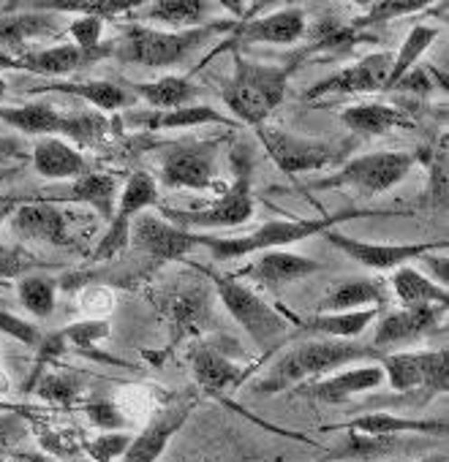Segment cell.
<instances>
[{
  "instance_id": "obj_15",
  "label": "cell",
  "mask_w": 449,
  "mask_h": 462,
  "mask_svg": "<svg viewBox=\"0 0 449 462\" xmlns=\"http://www.w3.org/2000/svg\"><path fill=\"white\" fill-rule=\"evenodd\" d=\"M392 69V55L389 52H376L368 55L346 69H341L338 74L316 82L311 90H305V101H316V98H327V96H360V93H379L387 85Z\"/></svg>"
},
{
  "instance_id": "obj_46",
  "label": "cell",
  "mask_w": 449,
  "mask_h": 462,
  "mask_svg": "<svg viewBox=\"0 0 449 462\" xmlns=\"http://www.w3.org/2000/svg\"><path fill=\"white\" fill-rule=\"evenodd\" d=\"M0 332L12 335L14 340H20L23 346L33 348V351H36V348H39V343L44 340V335H42L39 324H31V321L20 319V316L9 313V310H4V308H0Z\"/></svg>"
},
{
  "instance_id": "obj_6",
  "label": "cell",
  "mask_w": 449,
  "mask_h": 462,
  "mask_svg": "<svg viewBox=\"0 0 449 462\" xmlns=\"http://www.w3.org/2000/svg\"><path fill=\"white\" fill-rule=\"evenodd\" d=\"M210 278L223 308H227L232 319L246 329V335L254 340V346H259V351L270 354L289 337V319H284L257 291H251L248 286L227 275H210Z\"/></svg>"
},
{
  "instance_id": "obj_29",
  "label": "cell",
  "mask_w": 449,
  "mask_h": 462,
  "mask_svg": "<svg viewBox=\"0 0 449 462\" xmlns=\"http://www.w3.org/2000/svg\"><path fill=\"white\" fill-rule=\"evenodd\" d=\"M408 435H360V432H346L343 443L338 448H332L324 462L330 459H357V462H368V459H384V457H395L398 451H414L416 446L411 440H406Z\"/></svg>"
},
{
  "instance_id": "obj_16",
  "label": "cell",
  "mask_w": 449,
  "mask_h": 462,
  "mask_svg": "<svg viewBox=\"0 0 449 462\" xmlns=\"http://www.w3.org/2000/svg\"><path fill=\"white\" fill-rule=\"evenodd\" d=\"M9 231L23 240H33V243H50V245H71V235H69V223H66V212L58 207V201L47 199V196H33L28 201H23L14 215L9 217Z\"/></svg>"
},
{
  "instance_id": "obj_45",
  "label": "cell",
  "mask_w": 449,
  "mask_h": 462,
  "mask_svg": "<svg viewBox=\"0 0 449 462\" xmlns=\"http://www.w3.org/2000/svg\"><path fill=\"white\" fill-rule=\"evenodd\" d=\"M131 438L134 435L128 432H101L96 435V440L88 443V454L93 462H117L126 454Z\"/></svg>"
},
{
  "instance_id": "obj_11",
  "label": "cell",
  "mask_w": 449,
  "mask_h": 462,
  "mask_svg": "<svg viewBox=\"0 0 449 462\" xmlns=\"http://www.w3.org/2000/svg\"><path fill=\"white\" fill-rule=\"evenodd\" d=\"M223 139L210 142H188L174 144L161 155V185L166 188H188V190H210L218 177V155Z\"/></svg>"
},
{
  "instance_id": "obj_24",
  "label": "cell",
  "mask_w": 449,
  "mask_h": 462,
  "mask_svg": "<svg viewBox=\"0 0 449 462\" xmlns=\"http://www.w3.org/2000/svg\"><path fill=\"white\" fill-rule=\"evenodd\" d=\"M58 31V14L28 12V14H0V52L9 58L28 55L31 39H42Z\"/></svg>"
},
{
  "instance_id": "obj_54",
  "label": "cell",
  "mask_w": 449,
  "mask_h": 462,
  "mask_svg": "<svg viewBox=\"0 0 449 462\" xmlns=\"http://www.w3.org/2000/svg\"><path fill=\"white\" fill-rule=\"evenodd\" d=\"M416 462H446V454H444V451H435V454L422 457V459H416Z\"/></svg>"
},
{
  "instance_id": "obj_14",
  "label": "cell",
  "mask_w": 449,
  "mask_h": 462,
  "mask_svg": "<svg viewBox=\"0 0 449 462\" xmlns=\"http://www.w3.org/2000/svg\"><path fill=\"white\" fill-rule=\"evenodd\" d=\"M196 405L193 394H180L177 400H172L169 405L158 408L153 413V419L145 424V430L139 435L131 438L126 454L117 462H158L161 454L166 451L169 440L177 435V430L188 421L191 411Z\"/></svg>"
},
{
  "instance_id": "obj_21",
  "label": "cell",
  "mask_w": 449,
  "mask_h": 462,
  "mask_svg": "<svg viewBox=\"0 0 449 462\" xmlns=\"http://www.w3.org/2000/svg\"><path fill=\"white\" fill-rule=\"evenodd\" d=\"M31 161L36 174H42L44 180H77L90 171L82 150L58 136L36 139V144L31 147Z\"/></svg>"
},
{
  "instance_id": "obj_2",
  "label": "cell",
  "mask_w": 449,
  "mask_h": 462,
  "mask_svg": "<svg viewBox=\"0 0 449 462\" xmlns=\"http://www.w3.org/2000/svg\"><path fill=\"white\" fill-rule=\"evenodd\" d=\"M368 215H379L370 209H346V212H335V215H322V217H311V220H270L265 226H259L251 235L243 237H207V235H196V245H204L215 262H229V259H246L254 254H267V251H278L295 243H303L308 237L324 235V231L357 220V217H368Z\"/></svg>"
},
{
  "instance_id": "obj_34",
  "label": "cell",
  "mask_w": 449,
  "mask_h": 462,
  "mask_svg": "<svg viewBox=\"0 0 449 462\" xmlns=\"http://www.w3.org/2000/svg\"><path fill=\"white\" fill-rule=\"evenodd\" d=\"M147 123L150 131H174V128H193V125H227V128H238L235 120H229L227 115H220L215 106L207 104H188V106H177L169 112H155L150 117H142Z\"/></svg>"
},
{
  "instance_id": "obj_48",
  "label": "cell",
  "mask_w": 449,
  "mask_h": 462,
  "mask_svg": "<svg viewBox=\"0 0 449 462\" xmlns=\"http://www.w3.org/2000/svg\"><path fill=\"white\" fill-rule=\"evenodd\" d=\"M422 9H425V4H376V6H370V14L362 17V23L376 25V23H387V20H398V17L422 12Z\"/></svg>"
},
{
  "instance_id": "obj_3",
  "label": "cell",
  "mask_w": 449,
  "mask_h": 462,
  "mask_svg": "<svg viewBox=\"0 0 449 462\" xmlns=\"http://www.w3.org/2000/svg\"><path fill=\"white\" fill-rule=\"evenodd\" d=\"M240 20L204 23L191 31H158L147 25H128L123 31L120 47L112 50L126 63L147 66V69H172L191 58L201 44L215 39L218 33H232Z\"/></svg>"
},
{
  "instance_id": "obj_44",
  "label": "cell",
  "mask_w": 449,
  "mask_h": 462,
  "mask_svg": "<svg viewBox=\"0 0 449 462\" xmlns=\"http://www.w3.org/2000/svg\"><path fill=\"white\" fill-rule=\"evenodd\" d=\"M85 416L90 419L93 427L104 430V432H123L128 427V419L123 416L120 405L112 400H93L85 405Z\"/></svg>"
},
{
  "instance_id": "obj_20",
  "label": "cell",
  "mask_w": 449,
  "mask_h": 462,
  "mask_svg": "<svg viewBox=\"0 0 449 462\" xmlns=\"http://www.w3.org/2000/svg\"><path fill=\"white\" fill-rule=\"evenodd\" d=\"M322 264L303 256V254H295V251H286V248H278V251H267L262 254V259H257L251 267H246L240 275L243 278H251L267 289H281V286H289V283H297L313 273H319Z\"/></svg>"
},
{
  "instance_id": "obj_12",
  "label": "cell",
  "mask_w": 449,
  "mask_h": 462,
  "mask_svg": "<svg viewBox=\"0 0 449 462\" xmlns=\"http://www.w3.org/2000/svg\"><path fill=\"white\" fill-rule=\"evenodd\" d=\"M128 245L155 262H177L188 256L196 245V231H185L161 215L139 212L131 223Z\"/></svg>"
},
{
  "instance_id": "obj_38",
  "label": "cell",
  "mask_w": 449,
  "mask_h": 462,
  "mask_svg": "<svg viewBox=\"0 0 449 462\" xmlns=\"http://www.w3.org/2000/svg\"><path fill=\"white\" fill-rule=\"evenodd\" d=\"M17 300L33 319H50L58 302V281L47 275H25L14 286Z\"/></svg>"
},
{
  "instance_id": "obj_56",
  "label": "cell",
  "mask_w": 449,
  "mask_h": 462,
  "mask_svg": "<svg viewBox=\"0 0 449 462\" xmlns=\"http://www.w3.org/2000/svg\"><path fill=\"white\" fill-rule=\"evenodd\" d=\"M0 411H20L17 405H6V402H0Z\"/></svg>"
},
{
  "instance_id": "obj_7",
  "label": "cell",
  "mask_w": 449,
  "mask_h": 462,
  "mask_svg": "<svg viewBox=\"0 0 449 462\" xmlns=\"http://www.w3.org/2000/svg\"><path fill=\"white\" fill-rule=\"evenodd\" d=\"M379 367L384 370V381L395 392H419V402H430L438 394H446L449 386V351H395L381 354Z\"/></svg>"
},
{
  "instance_id": "obj_19",
  "label": "cell",
  "mask_w": 449,
  "mask_h": 462,
  "mask_svg": "<svg viewBox=\"0 0 449 462\" xmlns=\"http://www.w3.org/2000/svg\"><path fill=\"white\" fill-rule=\"evenodd\" d=\"M381 383H384V370L379 367V362H368V365H357V367L324 375V378L311 381V383H300L297 392L311 397V400L335 405V402H346L362 392L379 389Z\"/></svg>"
},
{
  "instance_id": "obj_26",
  "label": "cell",
  "mask_w": 449,
  "mask_h": 462,
  "mask_svg": "<svg viewBox=\"0 0 449 462\" xmlns=\"http://www.w3.org/2000/svg\"><path fill=\"white\" fill-rule=\"evenodd\" d=\"M31 93H66V96H77L85 104L96 106L98 112H120L123 106L131 104V96L107 79H90V82H66V79H52L50 85L33 88Z\"/></svg>"
},
{
  "instance_id": "obj_37",
  "label": "cell",
  "mask_w": 449,
  "mask_h": 462,
  "mask_svg": "<svg viewBox=\"0 0 449 462\" xmlns=\"http://www.w3.org/2000/svg\"><path fill=\"white\" fill-rule=\"evenodd\" d=\"M435 36H438V28H430V25H414L408 31V36L400 44L398 55H392V69H389V77H387L384 90H392L400 77H406L411 69H416V60L430 50V44L435 42Z\"/></svg>"
},
{
  "instance_id": "obj_8",
  "label": "cell",
  "mask_w": 449,
  "mask_h": 462,
  "mask_svg": "<svg viewBox=\"0 0 449 462\" xmlns=\"http://www.w3.org/2000/svg\"><path fill=\"white\" fill-rule=\"evenodd\" d=\"M414 152H365L349 158L332 177L322 180L316 188H351L360 196H379L395 188L414 169Z\"/></svg>"
},
{
  "instance_id": "obj_27",
  "label": "cell",
  "mask_w": 449,
  "mask_h": 462,
  "mask_svg": "<svg viewBox=\"0 0 449 462\" xmlns=\"http://www.w3.org/2000/svg\"><path fill=\"white\" fill-rule=\"evenodd\" d=\"M88 63H96V60L88 58L82 50H77L71 42L58 44V47H47V50H31L28 55L17 58L20 71L42 74V77H50V79H63V77L80 71Z\"/></svg>"
},
{
  "instance_id": "obj_9",
  "label": "cell",
  "mask_w": 449,
  "mask_h": 462,
  "mask_svg": "<svg viewBox=\"0 0 449 462\" xmlns=\"http://www.w3.org/2000/svg\"><path fill=\"white\" fill-rule=\"evenodd\" d=\"M257 136L284 174H303V171L327 169L343 158L341 144L297 136V134H289V131L267 125V123L257 128Z\"/></svg>"
},
{
  "instance_id": "obj_13",
  "label": "cell",
  "mask_w": 449,
  "mask_h": 462,
  "mask_svg": "<svg viewBox=\"0 0 449 462\" xmlns=\"http://www.w3.org/2000/svg\"><path fill=\"white\" fill-rule=\"evenodd\" d=\"M324 240L338 248L341 254H346L351 262L376 270V273H387V270H398V267H408V262L422 259L425 254L433 251H446V240H435V243H414V245H376V243H365L357 237H346L338 228L324 231Z\"/></svg>"
},
{
  "instance_id": "obj_40",
  "label": "cell",
  "mask_w": 449,
  "mask_h": 462,
  "mask_svg": "<svg viewBox=\"0 0 449 462\" xmlns=\"http://www.w3.org/2000/svg\"><path fill=\"white\" fill-rule=\"evenodd\" d=\"M204 302H207V297L196 286H188V289H182L180 294L172 297V327H174V335L188 332V329L196 327L201 313H207Z\"/></svg>"
},
{
  "instance_id": "obj_28",
  "label": "cell",
  "mask_w": 449,
  "mask_h": 462,
  "mask_svg": "<svg viewBox=\"0 0 449 462\" xmlns=\"http://www.w3.org/2000/svg\"><path fill=\"white\" fill-rule=\"evenodd\" d=\"M387 302H389V297L379 281L346 278L322 300V310L324 313H351V310H365V308H384Z\"/></svg>"
},
{
  "instance_id": "obj_51",
  "label": "cell",
  "mask_w": 449,
  "mask_h": 462,
  "mask_svg": "<svg viewBox=\"0 0 449 462\" xmlns=\"http://www.w3.org/2000/svg\"><path fill=\"white\" fill-rule=\"evenodd\" d=\"M422 262H425V267L433 273V283H435V286H441V289H446V283H449L446 251H433V254H425V256H422Z\"/></svg>"
},
{
  "instance_id": "obj_32",
  "label": "cell",
  "mask_w": 449,
  "mask_h": 462,
  "mask_svg": "<svg viewBox=\"0 0 449 462\" xmlns=\"http://www.w3.org/2000/svg\"><path fill=\"white\" fill-rule=\"evenodd\" d=\"M392 289H395V297L400 300V308H425V305H433V308H444L449 305V291L435 286L427 275H422L419 270L414 267H398L392 270V278H389Z\"/></svg>"
},
{
  "instance_id": "obj_52",
  "label": "cell",
  "mask_w": 449,
  "mask_h": 462,
  "mask_svg": "<svg viewBox=\"0 0 449 462\" xmlns=\"http://www.w3.org/2000/svg\"><path fill=\"white\" fill-rule=\"evenodd\" d=\"M28 199H33V196H0V228H4L6 223H9V217L14 215V209L23 204V201H28Z\"/></svg>"
},
{
  "instance_id": "obj_36",
  "label": "cell",
  "mask_w": 449,
  "mask_h": 462,
  "mask_svg": "<svg viewBox=\"0 0 449 462\" xmlns=\"http://www.w3.org/2000/svg\"><path fill=\"white\" fill-rule=\"evenodd\" d=\"M136 96L145 98L155 112H169L177 106H188L196 98V88L188 77H161L155 82L136 85Z\"/></svg>"
},
{
  "instance_id": "obj_1",
  "label": "cell",
  "mask_w": 449,
  "mask_h": 462,
  "mask_svg": "<svg viewBox=\"0 0 449 462\" xmlns=\"http://www.w3.org/2000/svg\"><path fill=\"white\" fill-rule=\"evenodd\" d=\"M379 351L373 346H360L349 340H330V337H313L305 343L292 346L276 365L273 370L254 383L257 394H278L289 386H300L303 381H319L330 375L335 367L346 365H368L379 362Z\"/></svg>"
},
{
  "instance_id": "obj_41",
  "label": "cell",
  "mask_w": 449,
  "mask_h": 462,
  "mask_svg": "<svg viewBox=\"0 0 449 462\" xmlns=\"http://www.w3.org/2000/svg\"><path fill=\"white\" fill-rule=\"evenodd\" d=\"M39 12H50V14H80V17H98V20H112V17H120L126 12H134L136 4H117V0H112V4H44V6H36Z\"/></svg>"
},
{
  "instance_id": "obj_10",
  "label": "cell",
  "mask_w": 449,
  "mask_h": 462,
  "mask_svg": "<svg viewBox=\"0 0 449 462\" xmlns=\"http://www.w3.org/2000/svg\"><path fill=\"white\" fill-rule=\"evenodd\" d=\"M150 207H158V180L150 171H131L120 190V204L115 207L107 235L93 251V262H109L123 254L128 248L134 217L139 212H147Z\"/></svg>"
},
{
  "instance_id": "obj_30",
  "label": "cell",
  "mask_w": 449,
  "mask_h": 462,
  "mask_svg": "<svg viewBox=\"0 0 449 462\" xmlns=\"http://www.w3.org/2000/svg\"><path fill=\"white\" fill-rule=\"evenodd\" d=\"M341 123L357 136H381L392 128H411L406 112L389 104H357L341 112Z\"/></svg>"
},
{
  "instance_id": "obj_23",
  "label": "cell",
  "mask_w": 449,
  "mask_h": 462,
  "mask_svg": "<svg viewBox=\"0 0 449 462\" xmlns=\"http://www.w3.org/2000/svg\"><path fill=\"white\" fill-rule=\"evenodd\" d=\"M188 365H191V373L196 378V383L210 392V394H218L223 389H229L240 381L243 370L223 354L218 346L212 343H193L188 348Z\"/></svg>"
},
{
  "instance_id": "obj_25",
  "label": "cell",
  "mask_w": 449,
  "mask_h": 462,
  "mask_svg": "<svg viewBox=\"0 0 449 462\" xmlns=\"http://www.w3.org/2000/svg\"><path fill=\"white\" fill-rule=\"evenodd\" d=\"M338 432H360V435H446V421L433 419H408L395 416L389 411L362 413L346 424L335 427Z\"/></svg>"
},
{
  "instance_id": "obj_4",
  "label": "cell",
  "mask_w": 449,
  "mask_h": 462,
  "mask_svg": "<svg viewBox=\"0 0 449 462\" xmlns=\"http://www.w3.org/2000/svg\"><path fill=\"white\" fill-rule=\"evenodd\" d=\"M232 166H235V182L220 193L210 207L201 209H174V207H158V215L185 231L196 228H235L243 226L254 217V190H251V177H254V155L238 144L232 150Z\"/></svg>"
},
{
  "instance_id": "obj_35",
  "label": "cell",
  "mask_w": 449,
  "mask_h": 462,
  "mask_svg": "<svg viewBox=\"0 0 449 462\" xmlns=\"http://www.w3.org/2000/svg\"><path fill=\"white\" fill-rule=\"evenodd\" d=\"M212 9L215 4H207V0H161V4L147 6L145 20L161 23L172 31H191V28H199L207 12Z\"/></svg>"
},
{
  "instance_id": "obj_18",
  "label": "cell",
  "mask_w": 449,
  "mask_h": 462,
  "mask_svg": "<svg viewBox=\"0 0 449 462\" xmlns=\"http://www.w3.org/2000/svg\"><path fill=\"white\" fill-rule=\"evenodd\" d=\"M441 310L444 308L425 305V308H400V310L381 316L373 332V348L379 354H389V348L395 346L416 343L419 337H425L427 332L438 327Z\"/></svg>"
},
{
  "instance_id": "obj_55",
  "label": "cell",
  "mask_w": 449,
  "mask_h": 462,
  "mask_svg": "<svg viewBox=\"0 0 449 462\" xmlns=\"http://www.w3.org/2000/svg\"><path fill=\"white\" fill-rule=\"evenodd\" d=\"M6 93H9V85L0 79V106H4V98H6Z\"/></svg>"
},
{
  "instance_id": "obj_43",
  "label": "cell",
  "mask_w": 449,
  "mask_h": 462,
  "mask_svg": "<svg viewBox=\"0 0 449 462\" xmlns=\"http://www.w3.org/2000/svg\"><path fill=\"white\" fill-rule=\"evenodd\" d=\"M61 332H63L66 343H71V346H77V348H90V346L107 340L109 332H112V327H109V321H104V319H85V321L69 324V327L61 329Z\"/></svg>"
},
{
  "instance_id": "obj_33",
  "label": "cell",
  "mask_w": 449,
  "mask_h": 462,
  "mask_svg": "<svg viewBox=\"0 0 449 462\" xmlns=\"http://www.w3.org/2000/svg\"><path fill=\"white\" fill-rule=\"evenodd\" d=\"M379 310L381 308H365L351 313H319L313 319H305L300 329L330 340H349V337H360L379 319Z\"/></svg>"
},
{
  "instance_id": "obj_17",
  "label": "cell",
  "mask_w": 449,
  "mask_h": 462,
  "mask_svg": "<svg viewBox=\"0 0 449 462\" xmlns=\"http://www.w3.org/2000/svg\"><path fill=\"white\" fill-rule=\"evenodd\" d=\"M308 20L300 6H284L273 14L257 17L251 23H238L232 31L235 36L229 42L235 44H276V47H289L297 44L305 36Z\"/></svg>"
},
{
  "instance_id": "obj_5",
  "label": "cell",
  "mask_w": 449,
  "mask_h": 462,
  "mask_svg": "<svg viewBox=\"0 0 449 462\" xmlns=\"http://www.w3.org/2000/svg\"><path fill=\"white\" fill-rule=\"evenodd\" d=\"M0 120L17 128L20 134L28 136H58L66 139L74 147H88L98 144L112 128L104 115L98 112H77V115H63L58 112L50 101H28L17 106H0Z\"/></svg>"
},
{
  "instance_id": "obj_42",
  "label": "cell",
  "mask_w": 449,
  "mask_h": 462,
  "mask_svg": "<svg viewBox=\"0 0 449 462\" xmlns=\"http://www.w3.org/2000/svg\"><path fill=\"white\" fill-rule=\"evenodd\" d=\"M31 386H33L44 400H50V402H55V405H71V402L77 400V394H80L77 381L69 378V375H61V373H44V375L36 378Z\"/></svg>"
},
{
  "instance_id": "obj_31",
  "label": "cell",
  "mask_w": 449,
  "mask_h": 462,
  "mask_svg": "<svg viewBox=\"0 0 449 462\" xmlns=\"http://www.w3.org/2000/svg\"><path fill=\"white\" fill-rule=\"evenodd\" d=\"M52 201H77L93 207L104 220H112L115 215V201H117V177L104 174V171H88L74 180L69 193L52 199Z\"/></svg>"
},
{
  "instance_id": "obj_53",
  "label": "cell",
  "mask_w": 449,
  "mask_h": 462,
  "mask_svg": "<svg viewBox=\"0 0 449 462\" xmlns=\"http://www.w3.org/2000/svg\"><path fill=\"white\" fill-rule=\"evenodd\" d=\"M23 155V142L12 136H0V158H17Z\"/></svg>"
},
{
  "instance_id": "obj_49",
  "label": "cell",
  "mask_w": 449,
  "mask_h": 462,
  "mask_svg": "<svg viewBox=\"0 0 449 462\" xmlns=\"http://www.w3.org/2000/svg\"><path fill=\"white\" fill-rule=\"evenodd\" d=\"M112 302H115V294L107 289V286H90L82 291V310L90 313L93 319H101L104 313L112 310Z\"/></svg>"
},
{
  "instance_id": "obj_39",
  "label": "cell",
  "mask_w": 449,
  "mask_h": 462,
  "mask_svg": "<svg viewBox=\"0 0 449 462\" xmlns=\"http://www.w3.org/2000/svg\"><path fill=\"white\" fill-rule=\"evenodd\" d=\"M69 33H71V44L77 50H82L88 58H93L96 63L107 55H112V47H104L101 36H104V20L98 17H77L71 20L69 25Z\"/></svg>"
},
{
  "instance_id": "obj_22",
  "label": "cell",
  "mask_w": 449,
  "mask_h": 462,
  "mask_svg": "<svg viewBox=\"0 0 449 462\" xmlns=\"http://www.w3.org/2000/svg\"><path fill=\"white\" fill-rule=\"evenodd\" d=\"M295 74V63L289 60L286 66H267V63H257V60H246L243 55L235 52V79L243 82L248 90H254L270 112H276L286 96L289 79Z\"/></svg>"
},
{
  "instance_id": "obj_47",
  "label": "cell",
  "mask_w": 449,
  "mask_h": 462,
  "mask_svg": "<svg viewBox=\"0 0 449 462\" xmlns=\"http://www.w3.org/2000/svg\"><path fill=\"white\" fill-rule=\"evenodd\" d=\"M42 267V262H36V256H31L23 248H4L0 245V278H25L31 275L28 270Z\"/></svg>"
},
{
  "instance_id": "obj_50",
  "label": "cell",
  "mask_w": 449,
  "mask_h": 462,
  "mask_svg": "<svg viewBox=\"0 0 449 462\" xmlns=\"http://www.w3.org/2000/svg\"><path fill=\"white\" fill-rule=\"evenodd\" d=\"M392 90H408V93L427 96V93L433 90V85H430V79H427V71H422V69H411L406 77H400V79H398V85H395Z\"/></svg>"
}]
</instances>
